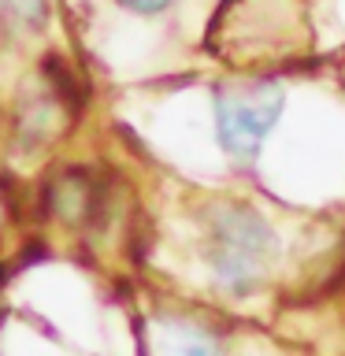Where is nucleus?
<instances>
[{
  "mask_svg": "<svg viewBox=\"0 0 345 356\" xmlns=\"http://www.w3.org/2000/svg\"><path fill=\"white\" fill-rule=\"evenodd\" d=\"M122 8H130V11H138V15H156V11H163L171 0H119Z\"/></svg>",
  "mask_w": 345,
  "mask_h": 356,
  "instance_id": "obj_5",
  "label": "nucleus"
},
{
  "mask_svg": "<svg viewBox=\"0 0 345 356\" xmlns=\"http://www.w3.org/2000/svg\"><path fill=\"white\" fill-rule=\"evenodd\" d=\"M175 356H219V345L211 338H204V334H197V338H189V341L178 345Z\"/></svg>",
  "mask_w": 345,
  "mask_h": 356,
  "instance_id": "obj_4",
  "label": "nucleus"
},
{
  "mask_svg": "<svg viewBox=\"0 0 345 356\" xmlns=\"http://www.w3.org/2000/svg\"><path fill=\"white\" fill-rule=\"evenodd\" d=\"M286 108L282 86L271 82H252V86H227L216 97V127H219V145L238 160L260 152L267 134L275 130L278 115Z\"/></svg>",
  "mask_w": 345,
  "mask_h": 356,
  "instance_id": "obj_2",
  "label": "nucleus"
},
{
  "mask_svg": "<svg viewBox=\"0 0 345 356\" xmlns=\"http://www.w3.org/2000/svg\"><path fill=\"white\" fill-rule=\"evenodd\" d=\"M11 8H15V15L26 22V26H33V30L49 19V0H11Z\"/></svg>",
  "mask_w": 345,
  "mask_h": 356,
  "instance_id": "obj_3",
  "label": "nucleus"
},
{
  "mask_svg": "<svg viewBox=\"0 0 345 356\" xmlns=\"http://www.w3.org/2000/svg\"><path fill=\"white\" fill-rule=\"evenodd\" d=\"M275 252V230L256 208L227 204L211 216L208 227V264L216 271V282L230 293H249L260 286V278Z\"/></svg>",
  "mask_w": 345,
  "mask_h": 356,
  "instance_id": "obj_1",
  "label": "nucleus"
}]
</instances>
